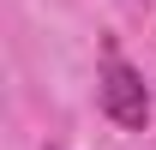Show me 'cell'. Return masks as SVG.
I'll use <instances>...</instances> for the list:
<instances>
[{
	"label": "cell",
	"instance_id": "obj_1",
	"mask_svg": "<svg viewBox=\"0 0 156 150\" xmlns=\"http://www.w3.org/2000/svg\"><path fill=\"white\" fill-rule=\"evenodd\" d=\"M102 114L120 120V126H144L150 120V90H144V78L126 60H108L102 66Z\"/></svg>",
	"mask_w": 156,
	"mask_h": 150
}]
</instances>
